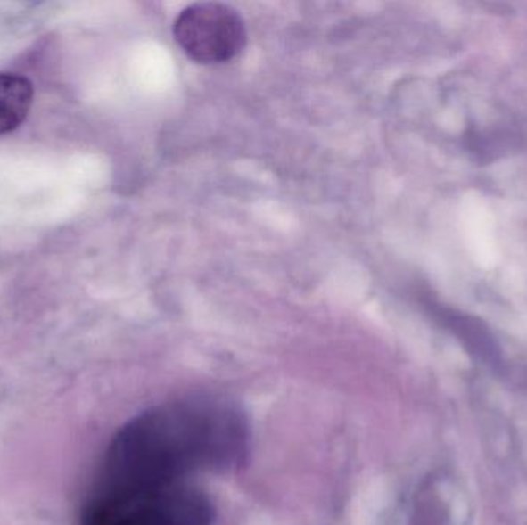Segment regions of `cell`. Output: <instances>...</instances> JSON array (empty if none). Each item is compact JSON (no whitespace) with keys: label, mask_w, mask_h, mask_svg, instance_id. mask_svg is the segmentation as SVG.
Instances as JSON below:
<instances>
[{"label":"cell","mask_w":527,"mask_h":525,"mask_svg":"<svg viewBox=\"0 0 527 525\" xmlns=\"http://www.w3.org/2000/svg\"><path fill=\"white\" fill-rule=\"evenodd\" d=\"M250 430L227 399L198 396L153 406L125 423L110 442L95 480L165 486L245 463Z\"/></svg>","instance_id":"6da1fadb"},{"label":"cell","mask_w":527,"mask_h":525,"mask_svg":"<svg viewBox=\"0 0 527 525\" xmlns=\"http://www.w3.org/2000/svg\"><path fill=\"white\" fill-rule=\"evenodd\" d=\"M215 510L192 482L148 486L93 480L80 525H213Z\"/></svg>","instance_id":"7a4b0ae2"},{"label":"cell","mask_w":527,"mask_h":525,"mask_svg":"<svg viewBox=\"0 0 527 525\" xmlns=\"http://www.w3.org/2000/svg\"><path fill=\"white\" fill-rule=\"evenodd\" d=\"M173 37L185 56L202 65L233 61L247 45L244 21L233 6L198 2L185 6L173 23Z\"/></svg>","instance_id":"3957f363"},{"label":"cell","mask_w":527,"mask_h":525,"mask_svg":"<svg viewBox=\"0 0 527 525\" xmlns=\"http://www.w3.org/2000/svg\"><path fill=\"white\" fill-rule=\"evenodd\" d=\"M33 105V85L19 74L0 73V135L23 124Z\"/></svg>","instance_id":"277c9868"},{"label":"cell","mask_w":527,"mask_h":525,"mask_svg":"<svg viewBox=\"0 0 527 525\" xmlns=\"http://www.w3.org/2000/svg\"><path fill=\"white\" fill-rule=\"evenodd\" d=\"M416 525H454L448 505L441 503L435 495H431L421 504Z\"/></svg>","instance_id":"5b68a950"}]
</instances>
